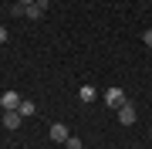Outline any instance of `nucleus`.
<instances>
[{
    "label": "nucleus",
    "instance_id": "obj_1",
    "mask_svg": "<svg viewBox=\"0 0 152 149\" xmlns=\"http://www.w3.org/2000/svg\"><path fill=\"white\" fill-rule=\"evenodd\" d=\"M115 112H118V122H122V126H135V119H139V112H135L132 102H125L122 109H115Z\"/></svg>",
    "mask_w": 152,
    "mask_h": 149
},
{
    "label": "nucleus",
    "instance_id": "obj_2",
    "mask_svg": "<svg viewBox=\"0 0 152 149\" xmlns=\"http://www.w3.org/2000/svg\"><path fill=\"white\" fill-rule=\"evenodd\" d=\"M105 105H112V109H122L125 105V92L118 88V85H112V88L105 92Z\"/></svg>",
    "mask_w": 152,
    "mask_h": 149
},
{
    "label": "nucleus",
    "instance_id": "obj_3",
    "mask_svg": "<svg viewBox=\"0 0 152 149\" xmlns=\"http://www.w3.org/2000/svg\"><path fill=\"white\" fill-rule=\"evenodd\" d=\"M44 10H48V0H34V4H27V7H24V17L37 21V17H44Z\"/></svg>",
    "mask_w": 152,
    "mask_h": 149
},
{
    "label": "nucleus",
    "instance_id": "obj_4",
    "mask_svg": "<svg viewBox=\"0 0 152 149\" xmlns=\"http://www.w3.org/2000/svg\"><path fill=\"white\" fill-rule=\"evenodd\" d=\"M20 95H17V92H4V98H0V105H4V112H17V109H20Z\"/></svg>",
    "mask_w": 152,
    "mask_h": 149
},
{
    "label": "nucleus",
    "instance_id": "obj_5",
    "mask_svg": "<svg viewBox=\"0 0 152 149\" xmlns=\"http://www.w3.org/2000/svg\"><path fill=\"white\" fill-rule=\"evenodd\" d=\"M68 126H64V122H54V126H51V139H54V142H68Z\"/></svg>",
    "mask_w": 152,
    "mask_h": 149
},
{
    "label": "nucleus",
    "instance_id": "obj_6",
    "mask_svg": "<svg viewBox=\"0 0 152 149\" xmlns=\"http://www.w3.org/2000/svg\"><path fill=\"white\" fill-rule=\"evenodd\" d=\"M20 119H24L20 112H4V126L7 129H20Z\"/></svg>",
    "mask_w": 152,
    "mask_h": 149
},
{
    "label": "nucleus",
    "instance_id": "obj_7",
    "mask_svg": "<svg viewBox=\"0 0 152 149\" xmlns=\"http://www.w3.org/2000/svg\"><path fill=\"white\" fill-rule=\"evenodd\" d=\"M95 88H91V85H81V92H78V98H81V102H95Z\"/></svg>",
    "mask_w": 152,
    "mask_h": 149
},
{
    "label": "nucleus",
    "instance_id": "obj_8",
    "mask_svg": "<svg viewBox=\"0 0 152 149\" xmlns=\"http://www.w3.org/2000/svg\"><path fill=\"white\" fill-rule=\"evenodd\" d=\"M17 112H20L24 119H31V115H34L37 109H34V102H20V109H17Z\"/></svg>",
    "mask_w": 152,
    "mask_h": 149
},
{
    "label": "nucleus",
    "instance_id": "obj_9",
    "mask_svg": "<svg viewBox=\"0 0 152 149\" xmlns=\"http://www.w3.org/2000/svg\"><path fill=\"white\" fill-rule=\"evenodd\" d=\"M64 146H68V149H81L85 142H81V139H78V136H68V142H64Z\"/></svg>",
    "mask_w": 152,
    "mask_h": 149
},
{
    "label": "nucleus",
    "instance_id": "obj_10",
    "mask_svg": "<svg viewBox=\"0 0 152 149\" xmlns=\"http://www.w3.org/2000/svg\"><path fill=\"white\" fill-rule=\"evenodd\" d=\"M142 37H145V44H149V48H152V27H149V31H145V34H142Z\"/></svg>",
    "mask_w": 152,
    "mask_h": 149
},
{
    "label": "nucleus",
    "instance_id": "obj_11",
    "mask_svg": "<svg viewBox=\"0 0 152 149\" xmlns=\"http://www.w3.org/2000/svg\"><path fill=\"white\" fill-rule=\"evenodd\" d=\"M4 41H7V27L0 24V44H4Z\"/></svg>",
    "mask_w": 152,
    "mask_h": 149
},
{
    "label": "nucleus",
    "instance_id": "obj_12",
    "mask_svg": "<svg viewBox=\"0 0 152 149\" xmlns=\"http://www.w3.org/2000/svg\"><path fill=\"white\" fill-rule=\"evenodd\" d=\"M17 4H20V7H27V4H34V0H17Z\"/></svg>",
    "mask_w": 152,
    "mask_h": 149
}]
</instances>
